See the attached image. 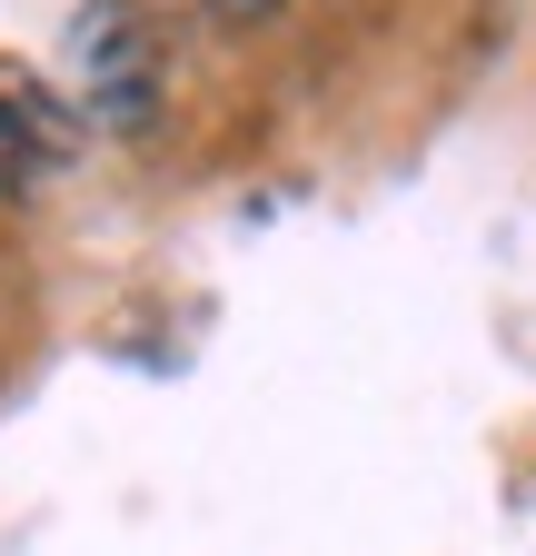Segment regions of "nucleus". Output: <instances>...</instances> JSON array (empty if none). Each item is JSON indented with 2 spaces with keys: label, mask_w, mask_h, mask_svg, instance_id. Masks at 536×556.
Listing matches in <instances>:
<instances>
[{
  "label": "nucleus",
  "mask_w": 536,
  "mask_h": 556,
  "mask_svg": "<svg viewBox=\"0 0 536 556\" xmlns=\"http://www.w3.org/2000/svg\"><path fill=\"white\" fill-rule=\"evenodd\" d=\"M71 70H80V100L100 129L140 139L159 119V40L140 0H80L71 11Z\"/></svg>",
  "instance_id": "f257e3e1"
},
{
  "label": "nucleus",
  "mask_w": 536,
  "mask_h": 556,
  "mask_svg": "<svg viewBox=\"0 0 536 556\" xmlns=\"http://www.w3.org/2000/svg\"><path fill=\"white\" fill-rule=\"evenodd\" d=\"M199 11H209V21H229V30H248V21H279L289 0H199Z\"/></svg>",
  "instance_id": "7ed1b4c3"
},
{
  "label": "nucleus",
  "mask_w": 536,
  "mask_h": 556,
  "mask_svg": "<svg viewBox=\"0 0 536 556\" xmlns=\"http://www.w3.org/2000/svg\"><path fill=\"white\" fill-rule=\"evenodd\" d=\"M60 150H71V110H60L30 70L0 60V189H21V179L50 169Z\"/></svg>",
  "instance_id": "f03ea898"
}]
</instances>
